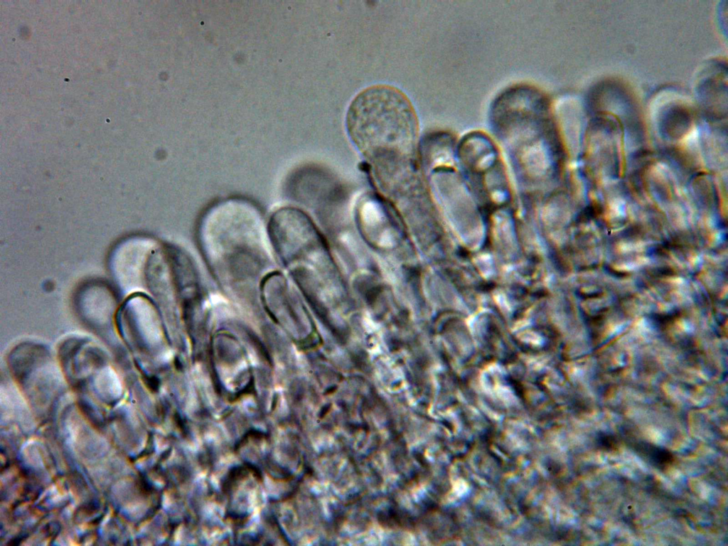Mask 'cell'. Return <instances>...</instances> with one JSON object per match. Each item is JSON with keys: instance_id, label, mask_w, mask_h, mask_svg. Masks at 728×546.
Instances as JSON below:
<instances>
[{"instance_id": "obj_2", "label": "cell", "mask_w": 728, "mask_h": 546, "mask_svg": "<svg viewBox=\"0 0 728 546\" xmlns=\"http://www.w3.org/2000/svg\"><path fill=\"white\" fill-rule=\"evenodd\" d=\"M199 241L209 262L229 282L255 279L269 259L271 243L262 216L245 200L212 206L200 222Z\"/></svg>"}, {"instance_id": "obj_1", "label": "cell", "mask_w": 728, "mask_h": 546, "mask_svg": "<svg viewBox=\"0 0 728 546\" xmlns=\"http://www.w3.org/2000/svg\"><path fill=\"white\" fill-rule=\"evenodd\" d=\"M346 127L357 147L381 171L411 165L417 118L410 101L398 89L380 85L360 92L349 106Z\"/></svg>"}]
</instances>
